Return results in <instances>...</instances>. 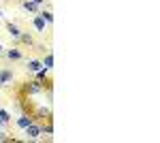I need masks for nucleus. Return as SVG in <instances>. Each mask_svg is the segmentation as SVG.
<instances>
[{"instance_id":"1","label":"nucleus","mask_w":160,"mask_h":143,"mask_svg":"<svg viewBox=\"0 0 160 143\" xmlns=\"http://www.w3.org/2000/svg\"><path fill=\"white\" fill-rule=\"evenodd\" d=\"M24 135H26V141H41V137H43V122L32 120L24 128Z\"/></svg>"},{"instance_id":"2","label":"nucleus","mask_w":160,"mask_h":143,"mask_svg":"<svg viewBox=\"0 0 160 143\" xmlns=\"http://www.w3.org/2000/svg\"><path fill=\"white\" fill-rule=\"evenodd\" d=\"M15 75H13L11 69H0V88H7V85L13 84Z\"/></svg>"},{"instance_id":"3","label":"nucleus","mask_w":160,"mask_h":143,"mask_svg":"<svg viewBox=\"0 0 160 143\" xmlns=\"http://www.w3.org/2000/svg\"><path fill=\"white\" fill-rule=\"evenodd\" d=\"M32 28L37 30L38 34H45V30H47V24H45V19H43L38 13L34 15V17H32Z\"/></svg>"},{"instance_id":"4","label":"nucleus","mask_w":160,"mask_h":143,"mask_svg":"<svg viewBox=\"0 0 160 143\" xmlns=\"http://www.w3.org/2000/svg\"><path fill=\"white\" fill-rule=\"evenodd\" d=\"M38 69H45V66H43V62H41L38 58H30V60H26V71H28V73H37Z\"/></svg>"},{"instance_id":"5","label":"nucleus","mask_w":160,"mask_h":143,"mask_svg":"<svg viewBox=\"0 0 160 143\" xmlns=\"http://www.w3.org/2000/svg\"><path fill=\"white\" fill-rule=\"evenodd\" d=\"M4 58H7V60H11V62H17V60H22V58H24V54H22V49H19V47H11V49H7Z\"/></svg>"},{"instance_id":"6","label":"nucleus","mask_w":160,"mask_h":143,"mask_svg":"<svg viewBox=\"0 0 160 143\" xmlns=\"http://www.w3.org/2000/svg\"><path fill=\"white\" fill-rule=\"evenodd\" d=\"M30 122H32V115H30V113H22L19 118L15 120V126H17L19 130H24V128L28 126V124H30Z\"/></svg>"},{"instance_id":"7","label":"nucleus","mask_w":160,"mask_h":143,"mask_svg":"<svg viewBox=\"0 0 160 143\" xmlns=\"http://www.w3.org/2000/svg\"><path fill=\"white\" fill-rule=\"evenodd\" d=\"M17 43L28 45V47H34V36L30 34V32H24V30H22V34H19V38H17Z\"/></svg>"},{"instance_id":"8","label":"nucleus","mask_w":160,"mask_h":143,"mask_svg":"<svg viewBox=\"0 0 160 143\" xmlns=\"http://www.w3.org/2000/svg\"><path fill=\"white\" fill-rule=\"evenodd\" d=\"M19 4H22V9H24L26 13H38V11H41V7H38V4H34L32 0H22Z\"/></svg>"},{"instance_id":"9","label":"nucleus","mask_w":160,"mask_h":143,"mask_svg":"<svg viewBox=\"0 0 160 143\" xmlns=\"http://www.w3.org/2000/svg\"><path fill=\"white\" fill-rule=\"evenodd\" d=\"M7 34L11 36L13 41H15V43H17V38H19V34H22V30H19V28H17L15 24H11V22H7Z\"/></svg>"},{"instance_id":"10","label":"nucleus","mask_w":160,"mask_h":143,"mask_svg":"<svg viewBox=\"0 0 160 143\" xmlns=\"http://www.w3.org/2000/svg\"><path fill=\"white\" fill-rule=\"evenodd\" d=\"M38 15H41V17L45 19V24H47V26H51V24H53V13H51V9H49V7L41 9V11H38Z\"/></svg>"},{"instance_id":"11","label":"nucleus","mask_w":160,"mask_h":143,"mask_svg":"<svg viewBox=\"0 0 160 143\" xmlns=\"http://www.w3.org/2000/svg\"><path fill=\"white\" fill-rule=\"evenodd\" d=\"M34 75V79H38V81H47L49 79V71L47 69H38L37 73H32Z\"/></svg>"},{"instance_id":"12","label":"nucleus","mask_w":160,"mask_h":143,"mask_svg":"<svg viewBox=\"0 0 160 143\" xmlns=\"http://www.w3.org/2000/svg\"><path fill=\"white\" fill-rule=\"evenodd\" d=\"M41 62H43V66H45L47 71H51V69H53V54H51V51H47V56L41 60Z\"/></svg>"},{"instance_id":"13","label":"nucleus","mask_w":160,"mask_h":143,"mask_svg":"<svg viewBox=\"0 0 160 143\" xmlns=\"http://www.w3.org/2000/svg\"><path fill=\"white\" fill-rule=\"evenodd\" d=\"M0 120H2V122L9 126V124H11V113H9L7 109H0Z\"/></svg>"},{"instance_id":"14","label":"nucleus","mask_w":160,"mask_h":143,"mask_svg":"<svg viewBox=\"0 0 160 143\" xmlns=\"http://www.w3.org/2000/svg\"><path fill=\"white\" fill-rule=\"evenodd\" d=\"M32 2H34V4H38V7H43V4H45V7H49V4H47L45 0H32Z\"/></svg>"},{"instance_id":"15","label":"nucleus","mask_w":160,"mask_h":143,"mask_svg":"<svg viewBox=\"0 0 160 143\" xmlns=\"http://www.w3.org/2000/svg\"><path fill=\"white\" fill-rule=\"evenodd\" d=\"M2 51H4V47H2V45H0V56H2Z\"/></svg>"},{"instance_id":"16","label":"nucleus","mask_w":160,"mask_h":143,"mask_svg":"<svg viewBox=\"0 0 160 143\" xmlns=\"http://www.w3.org/2000/svg\"><path fill=\"white\" fill-rule=\"evenodd\" d=\"M0 19H2V11H0Z\"/></svg>"}]
</instances>
